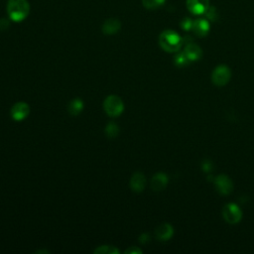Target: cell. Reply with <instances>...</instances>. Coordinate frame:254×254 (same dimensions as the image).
<instances>
[{"mask_svg":"<svg viewBox=\"0 0 254 254\" xmlns=\"http://www.w3.org/2000/svg\"><path fill=\"white\" fill-rule=\"evenodd\" d=\"M183 43V38L173 30H165L159 36L160 47L168 53H177Z\"/></svg>","mask_w":254,"mask_h":254,"instance_id":"1","label":"cell"},{"mask_svg":"<svg viewBox=\"0 0 254 254\" xmlns=\"http://www.w3.org/2000/svg\"><path fill=\"white\" fill-rule=\"evenodd\" d=\"M6 8L9 19L16 23L25 20L30 12V4L27 0H8Z\"/></svg>","mask_w":254,"mask_h":254,"instance_id":"2","label":"cell"},{"mask_svg":"<svg viewBox=\"0 0 254 254\" xmlns=\"http://www.w3.org/2000/svg\"><path fill=\"white\" fill-rule=\"evenodd\" d=\"M231 78V71L226 65L218 66L211 74V82H213L216 87L222 88L229 82Z\"/></svg>","mask_w":254,"mask_h":254,"instance_id":"3","label":"cell"},{"mask_svg":"<svg viewBox=\"0 0 254 254\" xmlns=\"http://www.w3.org/2000/svg\"><path fill=\"white\" fill-rule=\"evenodd\" d=\"M103 108L107 115L110 117L119 116L124 110V104L122 100L117 96H109L103 102Z\"/></svg>","mask_w":254,"mask_h":254,"instance_id":"4","label":"cell"},{"mask_svg":"<svg viewBox=\"0 0 254 254\" xmlns=\"http://www.w3.org/2000/svg\"><path fill=\"white\" fill-rule=\"evenodd\" d=\"M223 218L229 225L239 224L242 219V211L240 207L233 203H227L223 208Z\"/></svg>","mask_w":254,"mask_h":254,"instance_id":"5","label":"cell"},{"mask_svg":"<svg viewBox=\"0 0 254 254\" xmlns=\"http://www.w3.org/2000/svg\"><path fill=\"white\" fill-rule=\"evenodd\" d=\"M214 184L217 192L220 195L228 196L233 191V183L231 179L225 174L217 176L214 180Z\"/></svg>","mask_w":254,"mask_h":254,"instance_id":"6","label":"cell"},{"mask_svg":"<svg viewBox=\"0 0 254 254\" xmlns=\"http://www.w3.org/2000/svg\"><path fill=\"white\" fill-rule=\"evenodd\" d=\"M188 10L194 15H203L209 7V0H187Z\"/></svg>","mask_w":254,"mask_h":254,"instance_id":"7","label":"cell"},{"mask_svg":"<svg viewBox=\"0 0 254 254\" xmlns=\"http://www.w3.org/2000/svg\"><path fill=\"white\" fill-rule=\"evenodd\" d=\"M30 111V107L26 102H16L11 108V116L16 121H21L25 119Z\"/></svg>","mask_w":254,"mask_h":254,"instance_id":"8","label":"cell"},{"mask_svg":"<svg viewBox=\"0 0 254 254\" xmlns=\"http://www.w3.org/2000/svg\"><path fill=\"white\" fill-rule=\"evenodd\" d=\"M210 30V26H209V22L206 19H197L194 21L193 23V28L192 31L194 32V34L197 37L200 38H203L205 36H207L208 32Z\"/></svg>","mask_w":254,"mask_h":254,"instance_id":"9","label":"cell"},{"mask_svg":"<svg viewBox=\"0 0 254 254\" xmlns=\"http://www.w3.org/2000/svg\"><path fill=\"white\" fill-rule=\"evenodd\" d=\"M156 237L161 241H167L171 239L174 234V229L170 224H161L155 230Z\"/></svg>","mask_w":254,"mask_h":254,"instance_id":"10","label":"cell"},{"mask_svg":"<svg viewBox=\"0 0 254 254\" xmlns=\"http://www.w3.org/2000/svg\"><path fill=\"white\" fill-rule=\"evenodd\" d=\"M183 52L185 53V55L187 56V58L191 63L199 61L203 57V50L201 49L200 46H198L195 43L187 44Z\"/></svg>","mask_w":254,"mask_h":254,"instance_id":"11","label":"cell"},{"mask_svg":"<svg viewBox=\"0 0 254 254\" xmlns=\"http://www.w3.org/2000/svg\"><path fill=\"white\" fill-rule=\"evenodd\" d=\"M168 185V177L164 173H157L151 180V189L154 192L163 191Z\"/></svg>","mask_w":254,"mask_h":254,"instance_id":"12","label":"cell"},{"mask_svg":"<svg viewBox=\"0 0 254 254\" xmlns=\"http://www.w3.org/2000/svg\"><path fill=\"white\" fill-rule=\"evenodd\" d=\"M146 186V178L142 173H135L130 179V188L136 192L141 193Z\"/></svg>","mask_w":254,"mask_h":254,"instance_id":"13","label":"cell"},{"mask_svg":"<svg viewBox=\"0 0 254 254\" xmlns=\"http://www.w3.org/2000/svg\"><path fill=\"white\" fill-rule=\"evenodd\" d=\"M121 28V23L118 19L110 18L107 19L102 25V32L105 35H113L116 34Z\"/></svg>","mask_w":254,"mask_h":254,"instance_id":"14","label":"cell"},{"mask_svg":"<svg viewBox=\"0 0 254 254\" xmlns=\"http://www.w3.org/2000/svg\"><path fill=\"white\" fill-rule=\"evenodd\" d=\"M83 108V103L80 100L76 99L72 101L68 106V110L72 115H77Z\"/></svg>","mask_w":254,"mask_h":254,"instance_id":"15","label":"cell"},{"mask_svg":"<svg viewBox=\"0 0 254 254\" xmlns=\"http://www.w3.org/2000/svg\"><path fill=\"white\" fill-rule=\"evenodd\" d=\"M166 0H142L143 6L148 10H155L162 7Z\"/></svg>","mask_w":254,"mask_h":254,"instance_id":"16","label":"cell"},{"mask_svg":"<svg viewBox=\"0 0 254 254\" xmlns=\"http://www.w3.org/2000/svg\"><path fill=\"white\" fill-rule=\"evenodd\" d=\"M191 62L189 61V59L187 58V56L185 55L184 52H181V53H178L175 55L174 57V64L179 67V68H183V67H186L190 64Z\"/></svg>","mask_w":254,"mask_h":254,"instance_id":"17","label":"cell"},{"mask_svg":"<svg viewBox=\"0 0 254 254\" xmlns=\"http://www.w3.org/2000/svg\"><path fill=\"white\" fill-rule=\"evenodd\" d=\"M95 253L99 254H118L119 251L112 245H102L95 250Z\"/></svg>","mask_w":254,"mask_h":254,"instance_id":"18","label":"cell"},{"mask_svg":"<svg viewBox=\"0 0 254 254\" xmlns=\"http://www.w3.org/2000/svg\"><path fill=\"white\" fill-rule=\"evenodd\" d=\"M119 132V128H118V125L111 122L109 124L106 125V128H105V134L108 137H116L118 135Z\"/></svg>","mask_w":254,"mask_h":254,"instance_id":"19","label":"cell"},{"mask_svg":"<svg viewBox=\"0 0 254 254\" xmlns=\"http://www.w3.org/2000/svg\"><path fill=\"white\" fill-rule=\"evenodd\" d=\"M204 14H205L206 17H207L209 20H211V21H216V20H218V18H219V14H218V12H217V9H216L215 7H213V6H209L208 9L206 10V12H205Z\"/></svg>","mask_w":254,"mask_h":254,"instance_id":"20","label":"cell"},{"mask_svg":"<svg viewBox=\"0 0 254 254\" xmlns=\"http://www.w3.org/2000/svg\"><path fill=\"white\" fill-rule=\"evenodd\" d=\"M193 23H194V21L192 19L185 18L181 21V28L185 31H190L193 28Z\"/></svg>","mask_w":254,"mask_h":254,"instance_id":"21","label":"cell"},{"mask_svg":"<svg viewBox=\"0 0 254 254\" xmlns=\"http://www.w3.org/2000/svg\"><path fill=\"white\" fill-rule=\"evenodd\" d=\"M203 170L206 173L210 172L211 170H213V167H211V163L209 161H204V163L203 164Z\"/></svg>","mask_w":254,"mask_h":254,"instance_id":"22","label":"cell"},{"mask_svg":"<svg viewBox=\"0 0 254 254\" xmlns=\"http://www.w3.org/2000/svg\"><path fill=\"white\" fill-rule=\"evenodd\" d=\"M9 27V22L7 19H0V30H5Z\"/></svg>","mask_w":254,"mask_h":254,"instance_id":"23","label":"cell"},{"mask_svg":"<svg viewBox=\"0 0 254 254\" xmlns=\"http://www.w3.org/2000/svg\"><path fill=\"white\" fill-rule=\"evenodd\" d=\"M125 253H131V254H133V253H142V250H140V249L137 248L136 246H132V247L127 249V250L125 251Z\"/></svg>","mask_w":254,"mask_h":254,"instance_id":"24","label":"cell"}]
</instances>
